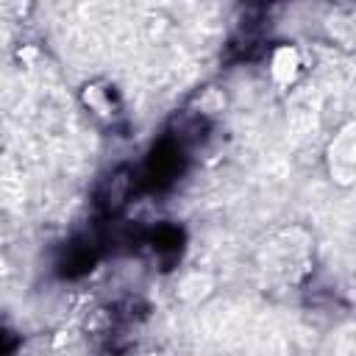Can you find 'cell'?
Wrapping results in <instances>:
<instances>
[{
    "instance_id": "cell-1",
    "label": "cell",
    "mask_w": 356,
    "mask_h": 356,
    "mask_svg": "<svg viewBox=\"0 0 356 356\" xmlns=\"http://www.w3.org/2000/svg\"><path fill=\"white\" fill-rule=\"evenodd\" d=\"M131 172L128 170H117L108 181H106V200H103V206L106 209H117V206H122L125 200H128V195H131Z\"/></svg>"
}]
</instances>
